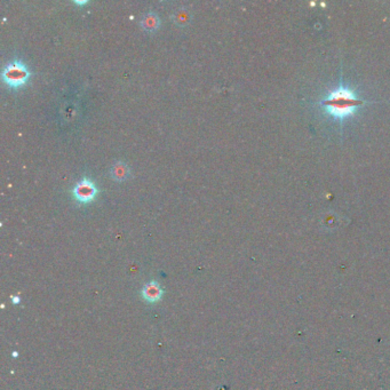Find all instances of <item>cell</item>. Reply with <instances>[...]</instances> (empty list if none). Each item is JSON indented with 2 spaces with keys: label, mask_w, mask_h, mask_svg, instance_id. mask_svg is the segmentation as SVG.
I'll use <instances>...</instances> for the list:
<instances>
[{
  "label": "cell",
  "mask_w": 390,
  "mask_h": 390,
  "mask_svg": "<svg viewBox=\"0 0 390 390\" xmlns=\"http://www.w3.org/2000/svg\"><path fill=\"white\" fill-rule=\"evenodd\" d=\"M74 3L77 4V5H85V4H87L88 2H87V0H84V2H79V0H75Z\"/></svg>",
  "instance_id": "ba28073f"
},
{
  "label": "cell",
  "mask_w": 390,
  "mask_h": 390,
  "mask_svg": "<svg viewBox=\"0 0 390 390\" xmlns=\"http://www.w3.org/2000/svg\"><path fill=\"white\" fill-rule=\"evenodd\" d=\"M31 77V71L28 65L20 59H15L4 66L2 78L5 84L11 88H21Z\"/></svg>",
  "instance_id": "7a4b0ae2"
},
{
  "label": "cell",
  "mask_w": 390,
  "mask_h": 390,
  "mask_svg": "<svg viewBox=\"0 0 390 390\" xmlns=\"http://www.w3.org/2000/svg\"><path fill=\"white\" fill-rule=\"evenodd\" d=\"M12 300H13V303H15V305H16V303L20 302V297H18V296H13Z\"/></svg>",
  "instance_id": "9c48e42d"
},
{
  "label": "cell",
  "mask_w": 390,
  "mask_h": 390,
  "mask_svg": "<svg viewBox=\"0 0 390 390\" xmlns=\"http://www.w3.org/2000/svg\"><path fill=\"white\" fill-rule=\"evenodd\" d=\"M164 294V291L160 286V284L152 281L148 283L147 285H144L142 290V296L144 300L149 303H156L162 300V296Z\"/></svg>",
  "instance_id": "5b68a950"
},
{
  "label": "cell",
  "mask_w": 390,
  "mask_h": 390,
  "mask_svg": "<svg viewBox=\"0 0 390 390\" xmlns=\"http://www.w3.org/2000/svg\"><path fill=\"white\" fill-rule=\"evenodd\" d=\"M140 24H141V28L143 31H146L148 33H155L159 30L162 21H160L159 15H158L156 12L149 11L142 16Z\"/></svg>",
  "instance_id": "8992f818"
},
{
  "label": "cell",
  "mask_w": 390,
  "mask_h": 390,
  "mask_svg": "<svg viewBox=\"0 0 390 390\" xmlns=\"http://www.w3.org/2000/svg\"><path fill=\"white\" fill-rule=\"evenodd\" d=\"M129 176H131V168H129L127 163L117 160L110 167V177L116 182L122 183V182L127 181Z\"/></svg>",
  "instance_id": "277c9868"
},
{
  "label": "cell",
  "mask_w": 390,
  "mask_h": 390,
  "mask_svg": "<svg viewBox=\"0 0 390 390\" xmlns=\"http://www.w3.org/2000/svg\"><path fill=\"white\" fill-rule=\"evenodd\" d=\"M171 20L173 23L175 24L176 27H179V28H185L187 26H189L192 21L191 9L187 6H182V7L176 8L172 14Z\"/></svg>",
  "instance_id": "52a82bcc"
},
{
  "label": "cell",
  "mask_w": 390,
  "mask_h": 390,
  "mask_svg": "<svg viewBox=\"0 0 390 390\" xmlns=\"http://www.w3.org/2000/svg\"><path fill=\"white\" fill-rule=\"evenodd\" d=\"M72 197L80 204H88L96 198L99 189L94 182L88 177H83L78 181L71 191Z\"/></svg>",
  "instance_id": "3957f363"
},
{
  "label": "cell",
  "mask_w": 390,
  "mask_h": 390,
  "mask_svg": "<svg viewBox=\"0 0 390 390\" xmlns=\"http://www.w3.org/2000/svg\"><path fill=\"white\" fill-rule=\"evenodd\" d=\"M322 104L331 116L343 119L353 114L358 105L362 104V101L357 99L353 90L341 86L323 101Z\"/></svg>",
  "instance_id": "6da1fadb"
}]
</instances>
